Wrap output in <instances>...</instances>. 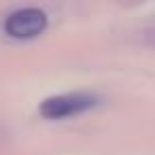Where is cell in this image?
Returning <instances> with one entry per match:
<instances>
[{"label":"cell","instance_id":"1","mask_svg":"<svg viewBox=\"0 0 155 155\" xmlns=\"http://www.w3.org/2000/svg\"><path fill=\"white\" fill-rule=\"evenodd\" d=\"M47 28V17L38 9H19L5 21V32L13 38H34Z\"/></svg>","mask_w":155,"mask_h":155},{"label":"cell","instance_id":"3","mask_svg":"<svg viewBox=\"0 0 155 155\" xmlns=\"http://www.w3.org/2000/svg\"><path fill=\"white\" fill-rule=\"evenodd\" d=\"M144 36H147V41H149V45H153V47H155V21H153V24L147 28Z\"/></svg>","mask_w":155,"mask_h":155},{"label":"cell","instance_id":"2","mask_svg":"<svg viewBox=\"0 0 155 155\" xmlns=\"http://www.w3.org/2000/svg\"><path fill=\"white\" fill-rule=\"evenodd\" d=\"M89 106H94V98L81 96V94H68V96H55V98L43 100L38 110L47 119H64V117L79 115Z\"/></svg>","mask_w":155,"mask_h":155}]
</instances>
